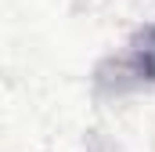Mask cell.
Masks as SVG:
<instances>
[{
    "label": "cell",
    "instance_id": "obj_1",
    "mask_svg": "<svg viewBox=\"0 0 155 152\" xmlns=\"http://www.w3.org/2000/svg\"><path fill=\"white\" fill-rule=\"evenodd\" d=\"M148 83H155V22L141 26L126 40V47L112 54L108 62H101L97 69V87L112 94L141 91Z\"/></svg>",
    "mask_w": 155,
    "mask_h": 152
}]
</instances>
